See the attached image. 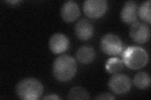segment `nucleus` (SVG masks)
<instances>
[{
  "instance_id": "19",
  "label": "nucleus",
  "mask_w": 151,
  "mask_h": 100,
  "mask_svg": "<svg viewBox=\"0 0 151 100\" xmlns=\"http://www.w3.org/2000/svg\"><path fill=\"white\" fill-rule=\"evenodd\" d=\"M6 2L8 3L11 4H17V3H20L21 1H17V0H15V1H7Z\"/></svg>"
},
{
  "instance_id": "6",
  "label": "nucleus",
  "mask_w": 151,
  "mask_h": 100,
  "mask_svg": "<svg viewBox=\"0 0 151 100\" xmlns=\"http://www.w3.org/2000/svg\"><path fill=\"white\" fill-rule=\"evenodd\" d=\"M108 86L114 93L122 94L129 91L132 87V82L128 76L116 73L110 78Z\"/></svg>"
},
{
  "instance_id": "7",
  "label": "nucleus",
  "mask_w": 151,
  "mask_h": 100,
  "mask_svg": "<svg viewBox=\"0 0 151 100\" xmlns=\"http://www.w3.org/2000/svg\"><path fill=\"white\" fill-rule=\"evenodd\" d=\"M149 26L144 23L135 22L130 28V36L134 42L139 44L147 43L150 38Z\"/></svg>"
},
{
  "instance_id": "14",
  "label": "nucleus",
  "mask_w": 151,
  "mask_h": 100,
  "mask_svg": "<svg viewBox=\"0 0 151 100\" xmlns=\"http://www.w3.org/2000/svg\"><path fill=\"white\" fill-rule=\"evenodd\" d=\"M105 68L110 73H119L124 68L123 61L118 58H111L106 61Z\"/></svg>"
},
{
  "instance_id": "2",
  "label": "nucleus",
  "mask_w": 151,
  "mask_h": 100,
  "mask_svg": "<svg viewBox=\"0 0 151 100\" xmlns=\"http://www.w3.org/2000/svg\"><path fill=\"white\" fill-rule=\"evenodd\" d=\"M122 54L123 63L130 69H141L148 63L147 52L141 47L129 46Z\"/></svg>"
},
{
  "instance_id": "1",
  "label": "nucleus",
  "mask_w": 151,
  "mask_h": 100,
  "mask_svg": "<svg viewBox=\"0 0 151 100\" xmlns=\"http://www.w3.org/2000/svg\"><path fill=\"white\" fill-rule=\"evenodd\" d=\"M77 65L75 60L69 55H62L53 63L52 73L54 78L61 82H68L76 73Z\"/></svg>"
},
{
  "instance_id": "9",
  "label": "nucleus",
  "mask_w": 151,
  "mask_h": 100,
  "mask_svg": "<svg viewBox=\"0 0 151 100\" xmlns=\"http://www.w3.org/2000/svg\"><path fill=\"white\" fill-rule=\"evenodd\" d=\"M74 31L78 39L82 41H87L93 36L94 28L90 21L87 19H82L76 24Z\"/></svg>"
},
{
  "instance_id": "16",
  "label": "nucleus",
  "mask_w": 151,
  "mask_h": 100,
  "mask_svg": "<svg viewBox=\"0 0 151 100\" xmlns=\"http://www.w3.org/2000/svg\"><path fill=\"white\" fill-rule=\"evenodd\" d=\"M150 0L143 2L138 8V15L143 21L150 24Z\"/></svg>"
},
{
  "instance_id": "12",
  "label": "nucleus",
  "mask_w": 151,
  "mask_h": 100,
  "mask_svg": "<svg viewBox=\"0 0 151 100\" xmlns=\"http://www.w3.org/2000/svg\"><path fill=\"white\" fill-rule=\"evenodd\" d=\"M95 58V52L90 46L84 45L81 46L76 52V58L79 63L89 64L91 63Z\"/></svg>"
},
{
  "instance_id": "13",
  "label": "nucleus",
  "mask_w": 151,
  "mask_h": 100,
  "mask_svg": "<svg viewBox=\"0 0 151 100\" xmlns=\"http://www.w3.org/2000/svg\"><path fill=\"white\" fill-rule=\"evenodd\" d=\"M134 83L140 89H147L150 84V78L149 74L145 72L138 73L135 76Z\"/></svg>"
},
{
  "instance_id": "10",
  "label": "nucleus",
  "mask_w": 151,
  "mask_h": 100,
  "mask_svg": "<svg viewBox=\"0 0 151 100\" xmlns=\"http://www.w3.org/2000/svg\"><path fill=\"white\" fill-rule=\"evenodd\" d=\"M80 9L77 3L74 1L65 2L60 9V16L66 22H73L79 17Z\"/></svg>"
},
{
  "instance_id": "5",
  "label": "nucleus",
  "mask_w": 151,
  "mask_h": 100,
  "mask_svg": "<svg viewBox=\"0 0 151 100\" xmlns=\"http://www.w3.org/2000/svg\"><path fill=\"white\" fill-rule=\"evenodd\" d=\"M108 6L105 0H86L83 4V10L88 17L96 19L105 15Z\"/></svg>"
},
{
  "instance_id": "17",
  "label": "nucleus",
  "mask_w": 151,
  "mask_h": 100,
  "mask_svg": "<svg viewBox=\"0 0 151 100\" xmlns=\"http://www.w3.org/2000/svg\"><path fill=\"white\" fill-rule=\"evenodd\" d=\"M96 99H114L115 97L110 93H102L99 94L97 97L95 98Z\"/></svg>"
},
{
  "instance_id": "8",
  "label": "nucleus",
  "mask_w": 151,
  "mask_h": 100,
  "mask_svg": "<svg viewBox=\"0 0 151 100\" xmlns=\"http://www.w3.org/2000/svg\"><path fill=\"white\" fill-rule=\"evenodd\" d=\"M50 50L54 54H60L69 48V41L68 37L63 33H55L49 40Z\"/></svg>"
},
{
  "instance_id": "4",
  "label": "nucleus",
  "mask_w": 151,
  "mask_h": 100,
  "mask_svg": "<svg viewBox=\"0 0 151 100\" xmlns=\"http://www.w3.org/2000/svg\"><path fill=\"white\" fill-rule=\"evenodd\" d=\"M100 47L104 53L110 56L119 55L124 50L122 40L119 36L113 33H108L102 37Z\"/></svg>"
},
{
  "instance_id": "15",
  "label": "nucleus",
  "mask_w": 151,
  "mask_h": 100,
  "mask_svg": "<svg viewBox=\"0 0 151 100\" xmlns=\"http://www.w3.org/2000/svg\"><path fill=\"white\" fill-rule=\"evenodd\" d=\"M68 98L69 99H89V95L84 88L75 87L69 90Z\"/></svg>"
},
{
  "instance_id": "11",
  "label": "nucleus",
  "mask_w": 151,
  "mask_h": 100,
  "mask_svg": "<svg viewBox=\"0 0 151 100\" xmlns=\"http://www.w3.org/2000/svg\"><path fill=\"white\" fill-rule=\"evenodd\" d=\"M138 16V5L134 1H128L122 7L120 17L122 20L127 24L136 22Z\"/></svg>"
},
{
  "instance_id": "3",
  "label": "nucleus",
  "mask_w": 151,
  "mask_h": 100,
  "mask_svg": "<svg viewBox=\"0 0 151 100\" xmlns=\"http://www.w3.org/2000/svg\"><path fill=\"white\" fill-rule=\"evenodd\" d=\"M43 86L34 78L23 79L18 83L16 93L19 98L23 100H36L43 93Z\"/></svg>"
},
{
  "instance_id": "18",
  "label": "nucleus",
  "mask_w": 151,
  "mask_h": 100,
  "mask_svg": "<svg viewBox=\"0 0 151 100\" xmlns=\"http://www.w3.org/2000/svg\"><path fill=\"white\" fill-rule=\"evenodd\" d=\"M43 99H59L60 98L57 94H50L47 95L46 96L42 98Z\"/></svg>"
}]
</instances>
